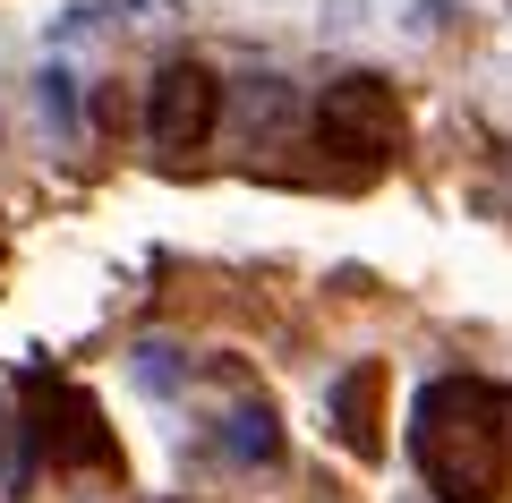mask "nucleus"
Masks as SVG:
<instances>
[{
    "mask_svg": "<svg viewBox=\"0 0 512 503\" xmlns=\"http://www.w3.org/2000/svg\"><path fill=\"white\" fill-rule=\"evenodd\" d=\"M376 384H384V367H376V359L342 367V376L325 384V418H333V435H342L359 461H376V452H384V435H376Z\"/></svg>",
    "mask_w": 512,
    "mask_h": 503,
    "instance_id": "39448f33",
    "label": "nucleus"
},
{
    "mask_svg": "<svg viewBox=\"0 0 512 503\" xmlns=\"http://www.w3.org/2000/svg\"><path fill=\"white\" fill-rule=\"evenodd\" d=\"M214 128H222V77L205 60H171L154 77V94H146V137L163 154H197Z\"/></svg>",
    "mask_w": 512,
    "mask_h": 503,
    "instance_id": "20e7f679",
    "label": "nucleus"
},
{
    "mask_svg": "<svg viewBox=\"0 0 512 503\" xmlns=\"http://www.w3.org/2000/svg\"><path fill=\"white\" fill-rule=\"evenodd\" d=\"M35 103H43V120H52V137H60V145H77V77L60 69V60H43Z\"/></svg>",
    "mask_w": 512,
    "mask_h": 503,
    "instance_id": "0eeeda50",
    "label": "nucleus"
},
{
    "mask_svg": "<svg viewBox=\"0 0 512 503\" xmlns=\"http://www.w3.org/2000/svg\"><path fill=\"white\" fill-rule=\"evenodd\" d=\"M18 444H26V469L35 461H52V469H111L120 461L103 410H94L77 384H35V410H26Z\"/></svg>",
    "mask_w": 512,
    "mask_h": 503,
    "instance_id": "7ed1b4c3",
    "label": "nucleus"
},
{
    "mask_svg": "<svg viewBox=\"0 0 512 503\" xmlns=\"http://www.w3.org/2000/svg\"><path fill=\"white\" fill-rule=\"evenodd\" d=\"M222 461H239V469H274L282 461V418H274V401L265 393H239L231 410H222Z\"/></svg>",
    "mask_w": 512,
    "mask_h": 503,
    "instance_id": "423d86ee",
    "label": "nucleus"
},
{
    "mask_svg": "<svg viewBox=\"0 0 512 503\" xmlns=\"http://www.w3.org/2000/svg\"><path fill=\"white\" fill-rule=\"evenodd\" d=\"M180 376H188V367H180V350H163V342H146V350H137V384H146V393H171Z\"/></svg>",
    "mask_w": 512,
    "mask_h": 503,
    "instance_id": "6e6552de",
    "label": "nucleus"
},
{
    "mask_svg": "<svg viewBox=\"0 0 512 503\" xmlns=\"http://www.w3.org/2000/svg\"><path fill=\"white\" fill-rule=\"evenodd\" d=\"M9 444H18V418H0V495L26 486V461H9Z\"/></svg>",
    "mask_w": 512,
    "mask_h": 503,
    "instance_id": "1a4fd4ad",
    "label": "nucleus"
},
{
    "mask_svg": "<svg viewBox=\"0 0 512 503\" xmlns=\"http://www.w3.org/2000/svg\"><path fill=\"white\" fill-rule=\"evenodd\" d=\"M308 128H316V145H325V154L350 162V171H376V162L402 145V103H393V86H384V77L342 69V77H325Z\"/></svg>",
    "mask_w": 512,
    "mask_h": 503,
    "instance_id": "f03ea898",
    "label": "nucleus"
},
{
    "mask_svg": "<svg viewBox=\"0 0 512 503\" xmlns=\"http://www.w3.org/2000/svg\"><path fill=\"white\" fill-rule=\"evenodd\" d=\"M410 461L444 503H495L512 486V393L478 376H436L410 401Z\"/></svg>",
    "mask_w": 512,
    "mask_h": 503,
    "instance_id": "f257e3e1",
    "label": "nucleus"
}]
</instances>
